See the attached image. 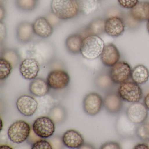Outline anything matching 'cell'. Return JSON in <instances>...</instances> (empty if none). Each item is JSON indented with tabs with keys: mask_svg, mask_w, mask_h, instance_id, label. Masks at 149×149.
I'll list each match as a JSON object with an SVG mask.
<instances>
[{
	"mask_svg": "<svg viewBox=\"0 0 149 149\" xmlns=\"http://www.w3.org/2000/svg\"><path fill=\"white\" fill-rule=\"evenodd\" d=\"M124 14V12L120 8L116 6H114L108 8L105 13V18L107 19L111 17H117L123 19Z\"/></svg>",
	"mask_w": 149,
	"mask_h": 149,
	"instance_id": "cell-31",
	"label": "cell"
},
{
	"mask_svg": "<svg viewBox=\"0 0 149 149\" xmlns=\"http://www.w3.org/2000/svg\"><path fill=\"white\" fill-rule=\"evenodd\" d=\"M130 13L132 17L140 22L149 19V1H140L131 9Z\"/></svg>",
	"mask_w": 149,
	"mask_h": 149,
	"instance_id": "cell-20",
	"label": "cell"
},
{
	"mask_svg": "<svg viewBox=\"0 0 149 149\" xmlns=\"http://www.w3.org/2000/svg\"><path fill=\"white\" fill-rule=\"evenodd\" d=\"M126 114L132 123L136 124H141L148 118V110L144 104L137 102L133 103L129 106Z\"/></svg>",
	"mask_w": 149,
	"mask_h": 149,
	"instance_id": "cell-10",
	"label": "cell"
},
{
	"mask_svg": "<svg viewBox=\"0 0 149 149\" xmlns=\"http://www.w3.org/2000/svg\"><path fill=\"white\" fill-rule=\"evenodd\" d=\"M121 146L117 142H109L103 144L100 149H120Z\"/></svg>",
	"mask_w": 149,
	"mask_h": 149,
	"instance_id": "cell-35",
	"label": "cell"
},
{
	"mask_svg": "<svg viewBox=\"0 0 149 149\" xmlns=\"http://www.w3.org/2000/svg\"><path fill=\"white\" fill-rule=\"evenodd\" d=\"M33 26L35 34L43 39L50 37L54 32V28L44 16L36 18Z\"/></svg>",
	"mask_w": 149,
	"mask_h": 149,
	"instance_id": "cell-17",
	"label": "cell"
},
{
	"mask_svg": "<svg viewBox=\"0 0 149 149\" xmlns=\"http://www.w3.org/2000/svg\"><path fill=\"white\" fill-rule=\"evenodd\" d=\"M16 7L20 11L31 12L34 11L38 6L37 0H15Z\"/></svg>",
	"mask_w": 149,
	"mask_h": 149,
	"instance_id": "cell-26",
	"label": "cell"
},
{
	"mask_svg": "<svg viewBox=\"0 0 149 149\" xmlns=\"http://www.w3.org/2000/svg\"><path fill=\"white\" fill-rule=\"evenodd\" d=\"M3 56L1 57L9 61L12 63L13 67L16 66L19 61V54L17 50L14 49H5L3 52Z\"/></svg>",
	"mask_w": 149,
	"mask_h": 149,
	"instance_id": "cell-29",
	"label": "cell"
},
{
	"mask_svg": "<svg viewBox=\"0 0 149 149\" xmlns=\"http://www.w3.org/2000/svg\"><path fill=\"white\" fill-rule=\"evenodd\" d=\"M50 87L47 81L41 78H36L30 83L29 90L30 93L38 97L46 95L49 91Z\"/></svg>",
	"mask_w": 149,
	"mask_h": 149,
	"instance_id": "cell-21",
	"label": "cell"
},
{
	"mask_svg": "<svg viewBox=\"0 0 149 149\" xmlns=\"http://www.w3.org/2000/svg\"><path fill=\"white\" fill-rule=\"evenodd\" d=\"M40 70V63L34 58H26L22 61L20 65L21 75L27 80H32L36 78Z\"/></svg>",
	"mask_w": 149,
	"mask_h": 149,
	"instance_id": "cell-11",
	"label": "cell"
},
{
	"mask_svg": "<svg viewBox=\"0 0 149 149\" xmlns=\"http://www.w3.org/2000/svg\"><path fill=\"white\" fill-rule=\"evenodd\" d=\"M32 149H52V146L46 140L44 139L39 140L34 143L32 145Z\"/></svg>",
	"mask_w": 149,
	"mask_h": 149,
	"instance_id": "cell-34",
	"label": "cell"
},
{
	"mask_svg": "<svg viewBox=\"0 0 149 149\" xmlns=\"http://www.w3.org/2000/svg\"><path fill=\"white\" fill-rule=\"evenodd\" d=\"M104 105V101L101 96L95 92H91L85 96L83 101L84 112L90 116L97 115Z\"/></svg>",
	"mask_w": 149,
	"mask_h": 149,
	"instance_id": "cell-9",
	"label": "cell"
},
{
	"mask_svg": "<svg viewBox=\"0 0 149 149\" xmlns=\"http://www.w3.org/2000/svg\"><path fill=\"white\" fill-rule=\"evenodd\" d=\"M143 103L146 109L149 111V93L146 94L144 98Z\"/></svg>",
	"mask_w": 149,
	"mask_h": 149,
	"instance_id": "cell-39",
	"label": "cell"
},
{
	"mask_svg": "<svg viewBox=\"0 0 149 149\" xmlns=\"http://www.w3.org/2000/svg\"><path fill=\"white\" fill-rule=\"evenodd\" d=\"M117 93L123 101L132 103L139 102L143 97L142 88L133 81L125 82L120 84Z\"/></svg>",
	"mask_w": 149,
	"mask_h": 149,
	"instance_id": "cell-3",
	"label": "cell"
},
{
	"mask_svg": "<svg viewBox=\"0 0 149 149\" xmlns=\"http://www.w3.org/2000/svg\"><path fill=\"white\" fill-rule=\"evenodd\" d=\"M100 1H102V0H100Z\"/></svg>",
	"mask_w": 149,
	"mask_h": 149,
	"instance_id": "cell-42",
	"label": "cell"
},
{
	"mask_svg": "<svg viewBox=\"0 0 149 149\" xmlns=\"http://www.w3.org/2000/svg\"><path fill=\"white\" fill-rule=\"evenodd\" d=\"M120 7L125 9H131L139 2V0H117Z\"/></svg>",
	"mask_w": 149,
	"mask_h": 149,
	"instance_id": "cell-33",
	"label": "cell"
},
{
	"mask_svg": "<svg viewBox=\"0 0 149 149\" xmlns=\"http://www.w3.org/2000/svg\"><path fill=\"white\" fill-rule=\"evenodd\" d=\"M44 17L51 24L54 29L59 26L63 21L62 20L57 17L51 11L47 13Z\"/></svg>",
	"mask_w": 149,
	"mask_h": 149,
	"instance_id": "cell-32",
	"label": "cell"
},
{
	"mask_svg": "<svg viewBox=\"0 0 149 149\" xmlns=\"http://www.w3.org/2000/svg\"><path fill=\"white\" fill-rule=\"evenodd\" d=\"M80 13L85 16H89L95 13L100 6V0H75Z\"/></svg>",
	"mask_w": 149,
	"mask_h": 149,
	"instance_id": "cell-22",
	"label": "cell"
},
{
	"mask_svg": "<svg viewBox=\"0 0 149 149\" xmlns=\"http://www.w3.org/2000/svg\"><path fill=\"white\" fill-rule=\"evenodd\" d=\"M146 27H147V30L148 31V33L149 34V19L147 21V25H146Z\"/></svg>",
	"mask_w": 149,
	"mask_h": 149,
	"instance_id": "cell-41",
	"label": "cell"
},
{
	"mask_svg": "<svg viewBox=\"0 0 149 149\" xmlns=\"http://www.w3.org/2000/svg\"><path fill=\"white\" fill-rule=\"evenodd\" d=\"M63 144L70 149H78L84 145L83 137L77 131L70 130L67 131L63 136Z\"/></svg>",
	"mask_w": 149,
	"mask_h": 149,
	"instance_id": "cell-18",
	"label": "cell"
},
{
	"mask_svg": "<svg viewBox=\"0 0 149 149\" xmlns=\"http://www.w3.org/2000/svg\"><path fill=\"white\" fill-rule=\"evenodd\" d=\"M136 135L143 141H149V118L137 127Z\"/></svg>",
	"mask_w": 149,
	"mask_h": 149,
	"instance_id": "cell-28",
	"label": "cell"
},
{
	"mask_svg": "<svg viewBox=\"0 0 149 149\" xmlns=\"http://www.w3.org/2000/svg\"><path fill=\"white\" fill-rule=\"evenodd\" d=\"M51 11L62 21L72 19L80 13L75 0H52Z\"/></svg>",
	"mask_w": 149,
	"mask_h": 149,
	"instance_id": "cell-1",
	"label": "cell"
},
{
	"mask_svg": "<svg viewBox=\"0 0 149 149\" xmlns=\"http://www.w3.org/2000/svg\"><path fill=\"white\" fill-rule=\"evenodd\" d=\"M95 82L97 88L107 93L111 91L115 84L111 78L109 73L106 72H103L98 74L96 77Z\"/></svg>",
	"mask_w": 149,
	"mask_h": 149,
	"instance_id": "cell-25",
	"label": "cell"
},
{
	"mask_svg": "<svg viewBox=\"0 0 149 149\" xmlns=\"http://www.w3.org/2000/svg\"><path fill=\"white\" fill-rule=\"evenodd\" d=\"M16 104L17 109L21 114L25 116L30 117L36 112L38 103L33 97L24 95L17 99Z\"/></svg>",
	"mask_w": 149,
	"mask_h": 149,
	"instance_id": "cell-12",
	"label": "cell"
},
{
	"mask_svg": "<svg viewBox=\"0 0 149 149\" xmlns=\"http://www.w3.org/2000/svg\"><path fill=\"white\" fill-rule=\"evenodd\" d=\"M33 130L35 134L41 138H48L53 136L55 131L54 121L48 117H41L34 122Z\"/></svg>",
	"mask_w": 149,
	"mask_h": 149,
	"instance_id": "cell-6",
	"label": "cell"
},
{
	"mask_svg": "<svg viewBox=\"0 0 149 149\" xmlns=\"http://www.w3.org/2000/svg\"><path fill=\"white\" fill-rule=\"evenodd\" d=\"M103 101L105 110L111 115L119 113L123 108V100L117 92L111 91L108 92Z\"/></svg>",
	"mask_w": 149,
	"mask_h": 149,
	"instance_id": "cell-15",
	"label": "cell"
},
{
	"mask_svg": "<svg viewBox=\"0 0 149 149\" xmlns=\"http://www.w3.org/2000/svg\"><path fill=\"white\" fill-rule=\"evenodd\" d=\"M105 19L104 18H96L92 20L84 29V38L88 36H100L105 33Z\"/></svg>",
	"mask_w": 149,
	"mask_h": 149,
	"instance_id": "cell-19",
	"label": "cell"
},
{
	"mask_svg": "<svg viewBox=\"0 0 149 149\" xmlns=\"http://www.w3.org/2000/svg\"><path fill=\"white\" fill-rule=\"evenodd\" d=\"M7 36V29L6 25L3 22H0V42H4Z\"/></svg>",
	"mask_w": 149,
	"mask_h": 149,
	"instance_id": "cell-36",
	"label": "cell"
},
{
	"mask_svg": "<svg viewBox=\"0 0 149 149\" xmlns=\"http://www.w3.org/2000/svg\"><path fill=\"white\" fill-rule=\"evenodd\" d=\"M84 37L79 34L69 36L65 40V47L67 50L73 54L81 53Z\"/></svg>",
	"mask_w": 149,
	"mask_h": 149,
	"instance_id": "cell-23",
	"label": "cell"
},
{
	"mask_svg": "<svg viewBox=\"0 0 149 149\" xmlns=\"http://www.w3.org/2000/svg\"><path fill=\"white\" fill-rule=\"evenodd\" d=\"M131 78L139 85L144 84L149 80V70L144 65L139 64L132 69Z\"/></svg>",
	"mask_w": 149,
	"mask_h": 149,
	"instance_id": "cell-24",
	"label": "cell"
},
{
	"mask_svg": "<svg viewBox=\"0 0 149 149\" xmlns=\"http://www.w3.org/2000/svg\"><path fill=\"white\" fill-rule=\"evenodd\" d=\"M125 24V28L130 31H135L139 28L141 22L135 20L132 16L130 12L124 14L123 18Z\"/></svg>",
	"mask_w": 149,
	"mask_h": 149,
	"instance_id": "cell-30",
	"label": "cell"
},
{
	"mask_svg": "<svg viewBox=\"0 0 149 149\" xmlns=\"http://www.w3.org/2000/svg\"><path fill=\"white\" fill-rule=\"evenodd\" d=\"M6 16V11L5 8L1 5L0 6V22H3Z\"/></svg>",
	"mask_w": 149,
	"mask_h": 149,
	"instance_id": "cell-37",
	"label": "cell"
},
{
	"mask_svg": "<svg viewBox=\"0 0 149 149\" xmlns=\"http://www.w3.org/2000/svg\"><path fill=\"white\" fill-rule=\"evenodd\" d=\"M132 70V69L128 63L121 61L111 67L109 73L115 84H121L128 81L131 78Z\"/></svg>",
	"mask_w": 149,
	"mask_h": 149,
	"instance_id": "cell-5",
	"label": "cell"
},
{
	"mask_svg": "<svg viewBox=\"0 0 149 149\" xmlns=\"http://www.w3.org/2000/svg\"></svg>",
	"mask_w": 149,
	"mask_h": 149,
	"instance_id": "cell-43",
	"label": "cell"
},
{
	"mask_svg": "<svg viewBox=\"0 0 149 149\" xmlns=\"http://www.w3.org/2000/svg\"><path fill=\"white\" fill-rule=\"evenodd\" d=\"M35 33L33 23L28 21H22L17 26L16 29V38L20 43L28 44L31 42Z\"/></svg>",
	"mask_w": 149,
	"mask_h": 149,
	"instance_id": "cell-16",
	"label": "cell"
},
{
	"mask_svg": "<svg viewBox=\"0 0 149 149\" xmlns=\"http://www.w3.org/2000/svg\"><path fill=\"white\" fill-rule=\"evenodd\" d=\"M12 63L6 59L0 58V80H4L9 76L13 70Z\"/></svg>",
	"mask_w": 149,
	"mask_h": 149,
	"instance_id": "cell-27",
	"label": "cell"
},
{
	"mask_svg": "<svg viewBox=\"0 0 149 149\" xmlns=\"http://www.w3.org/2000/svg\"><path fill=\"white\" fill-rule=\"evenodd\" d=\"M31 128L27 122L22 120L12 124L8 130V138L14 143L21 144L27 139L30 135Z\"/></svg>",
	"mask_w": 149,
	"mask_h": 149,
	"instance_id": "cell-4",
	"label": "cell"
},
{
	"mask_svg": "<svg viewBox=\"0 0 149 149\" xmlns=\"http://www.w3.org/2000/svg\"><path fill=\"white\" fill-rule=\"evenodd\" d=\"M134 149H149V146L147 144L145 143H140L137 144L134 146Z\"/></svg>",
	"mask_w": 149,
	"mask_h": 149,
	"instance_id": "cell-38",
	"label": "cell"
},
{
	"mask_svg": "<svg viewBox=\"0 0 149 149\" xmlns=\"http://www.w3.org/2000/svg\"><path fill=\"white\" fill-rule=\"evenodd\" d=\"M125 26L122 18L114 17L105 19L104 30L108 35L114 38L121 36L125 31Z\"/></svg>",
	"mask_w": 149,
	"mask_h": 149,
	"instance_id": "cell-13",
	"label": "cell"
},
{
	"mask_svg": "<svg viewBox=\"0 0 149 149\" xmlns=\"http://www.w3.org/2000/svg\"><path fill=\"white\" fill-rule=\"evenodd\" d=\"M47 81L51 88L57 90L63 89L69 84L70 77L64 70H54L48 74Z\"/></svg>",
	"mask_w": 149,
	"mask_h": 149,
	"instance_id": "cell-7",
	"label": "cell"
},
{
	"mask_svg": "<svg viewBox=\"0 0 149 149\" xmlns=\"http://www.w3.org/2000/svg\"><path fill=\"white\" fill-rule=\"evenodd\" d=\"M136 124L130 120L126 113L121 114L116 123V130L118 135L124 138H130L136 135Z\"/></svg>",
	"mask_w": 149,
	"mask_h": 149,
	"instance_id": "cell-8",
	"label": "cell"
},
{
	"mask_svg": "<svg viewBox=\"0 0 149 149\" xmlns=\"http://www.w3.org/2000/svg\"><path fill=\"white\" fill-rule=\"evenodd\" d=\"M104 47V41L100 36H88L84 38L81 54L87 60H95L101 56Z\"/></svg>",
	"mask_w": 149,
	"mask_h": 149,
	"instance_id": "cell-2",
	"label": "cell"
},
{
	"mask_svg": "<svg viewBox=\"0 0 149 149\" xmlns=\"http://www.w3.org/2000/svg\"><path fill=\"white\" fill-rule=\"evenodd\" d=\"M1 149H13V148L8 146L2 145L1 146Z\"/></svg>",
	"mask_w": 149,
	"mask_h": 149,
	"instance_id": "cell-40",
	"label": "cell"
},
{
	"mask_svg": "<svg viewBox=\"0 0 149 149\" xmlns=\"http://www.w3.org/2000/svg\"><path fill=\"white\" fill-rule=\"evenodd\" d=\"M100 57L104 66L111 68L119 61L121 55L118 49L114 44L109 43L105 45Z\"/></svg>",
	"mask_w": 149,
	"mask_h": 149,
	"instance_id": "cell-14",
	"label": "cell"
}]
</instances>
